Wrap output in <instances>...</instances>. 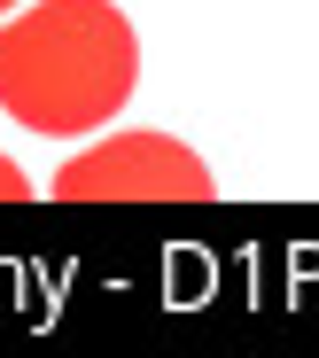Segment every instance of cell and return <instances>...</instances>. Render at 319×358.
Masks as SVG:
<instances>
[{"instance_id":"obj_4","label":"cell","mask_w":319,"mask_h":358,"mask_svg":"<svg viewBox=\"0 0 319 358\" xmlns=\"http://www.w3.org/2000/svg\"><path fill=\"white\" fill-rule=\"evenodd\" d=\"M8 8H24V0H0V16H8Z\"/></svg>"},{"instance_id":"obj_2","label":"cell","mask_w":319,"mask_h":358,"mask_svg":"<svg viewBox=\"0 0 319 358\" xmlns=\"http://www.w3.org/2000/svg\"><path fill=\"white\" fill-rule=\"evenodd\" d=\"M218 179L164 133H117L55 171V203H211Z\"/></svg>"},{"instance_id":"obj_3","label":"cell","mask_w":319,"mask_h":358,"mask_svg":"<svg viewBox=\"0 0 319 358\" xmlns=\"http://www.w3.org/2000/svg\"><path fill=\"white\" fill-rule=\"evenodd\" d=\"M24 195H31V179H24L8 156H0V203H24Z\"/></svg>"},{"instance_id":"obj_1","label":"cell","mask_w":319,"mask_h":358,"mask_svg":"<svg viewBox=\"0 0 319 358\" xmlns=\"http://www.w3.org/2000/svg\"><path fill=\"white\" fill-rule=\"evenodd\" d=\"M141 86V39L117 0H39L0 24V109L24 133H101Z\"/></svg>"}]
</instances>
